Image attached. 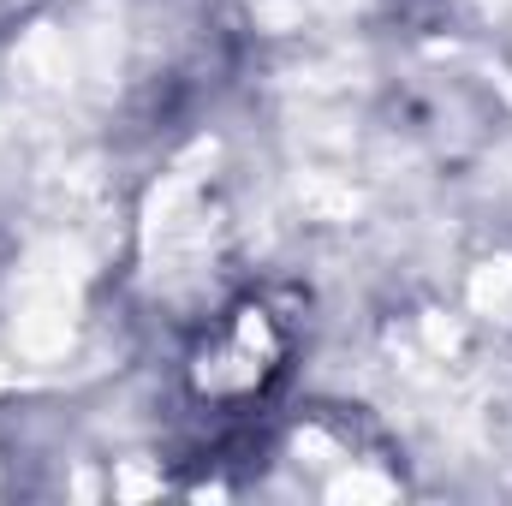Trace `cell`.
I'll use <instances>...</instances> for the list:
<instances>
[{
    "label": "cell",
    "mask_w": 512,
    "mask_h": 506,
    "mask_svg": "<svg viewBox=\"0 0 512 506\" xmlns=\"http://www.w3.org/2000/svg\"><path fill=\"white\" fill-rule=\"evenodd\" d=\"M274 358H280V340L268 328V310L245 304V310H233V322H221L203 340V352L191 364V387L203 399H251L274 376Z\"/></svg>",
    "instance_id": "1"
}]
</instances>
